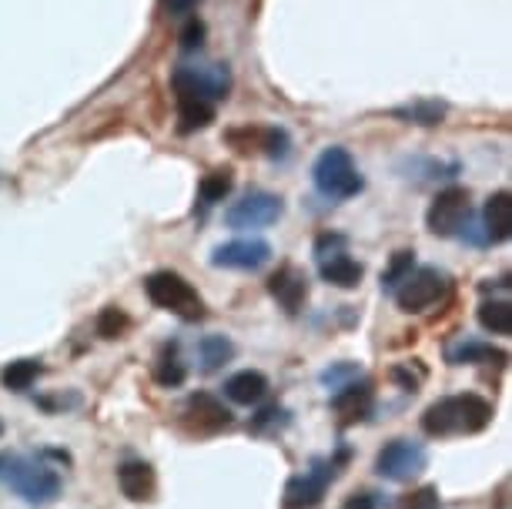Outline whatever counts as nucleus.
Listing matches in <instances>:
<instances>
[{
	"label": "nucleus",
	"mask_w": 512,
	"mask_h": 509,
	"mask_svg": "<svg viewBox=\"0 0 512 509\" xmlns=\"http://www.w3.org/2000/svg\"><path fill=\"white\" fill-rule=\"evenodd\" d=\"M479 325L492 335H512V305L506 299H489L479 305Z\"/></svg>",
	"instance_id": "24"
},
{
	"label": "nucleus",
	"mask_w": 512,
	"mask_h": 509,
	"mask_svg": "<svg viewBox=\"0 0 512 509\" xmlns=\"http://www.w3.org/2000/svg\"><path fill=\"white\" fill-rule=\"evenodd\" d=\"M285 215V201L272 195V191H248L245 198L235 201L225 211V225L248 232V228H268Z\"/></svg>",
	"instance_id": "10"
},
{
	"label": "nucleus",
	"mask_w": 512,
	"mask_h": 509,
	"mask_svg": "<svg viewBox=\"0 0 512 509\" xmlns=\"http://www.w3.org/2000/svg\"><path fill=\"white\" fill-rule=\"evenodd\" d=\"M399 118H409L415 124H439L446 118V108H442L439 101H415L412 108H402Z\"/></svg>",
	"instance_id": "30"
},
{
	"label": "nucleus",
	"mask_w": 512,
	"mask_h": 509,
	"mask_svg": "<svg viewBox=\"0 0 512 509\" xmlns=\"http://www.w3.org/2000/svg\"><path fill=\"white\" fill-rule=\"evenodd\" d=\"M288 426V412L278 406H268L251 419V432H268V429H282Z\"/></svg>",
	"instance_id": "32"
},
{
	"label": "nucleus",
	"mask_w": 512,
	"mask_h": 509,
	"mask_svg": "<svg viewBox=\"0 0 512 509\" xmlns=\"http://www.w3.org/2000/svg\"><path fill=\"white\" fill-rule=\"evenodd\" d=\"M402 509H442L436 486H419L409 496H402Z\"/></svg>",
	"instance_id": "31"
},
{
	"label": "nucleus",
	"mask_w": 512,
	"mask_h": 509,
	"mask_svg": "<svg viewBox=\"0 0 512 509\" xmlns=\"http://www.w3.org/2000/svg\"><path fill=\"white\" fill-rule=\"evenodd\" d=\"M128 325H131V319L118 309V305H108V309L98 315V335H101V339H121V335L128 332Z\"/></svg>",
	"instance_id": "28"
},
{
	"label": "nucleus",
	"mask_w": 512,
	"mask_h": 509,
	"mask_svg": "<svg viewBox=\"0 0 512 509\" xmlns=\"http://www.w3.org/2000/svg\"><path fill=\"white\" fill-rule=\"evenodd\" d=\"M195 4H198V0H168L171 11H191Z\"/></svg>",
	"instance_id": "35"
},
{
	"label": "nucleus",
	"mask_w": 512,
	"mask_h": 509,
	"mask_svg": "<svg viewBox=\"0 0 512 509\" xmlns=\"http://www.w3.org/2000/svg\"><path fill=\"white\" fill-rule=\"evenodd\" d=\"M349 463V453H338L332 459H315L312 469H305L302 476H292L285 486V506L288 509H315L322 506V499L328 493V483H335L338 469Z\"/></svg>",
	"instance_id": "5"
},
{
	"label": "nucleus",
	"mask_w": 512,
	"mask_h": 509,
	"mask_svg": "<svg viewBox=\"0 0 512 509\" xmlns=\"http://www.w3.org/2000/svg\"><path fill=\"white\" fill-rule=\"evenodd\" d=\"M198 359H201V369L205 372H218L221 366H228L235 359V342L228 335H205L198 342Z\"/></svg>",
	"instance_id": "21"
},
{
	"label": "nucleus",
	"mask_w": 512,
	"mask_h": 509,
	"mask_svg": "<svg viewBox=\"0 0 512 509\" xmlns=\"http://www.w3.org/2000/svg\"><path fill=\"white\" fill-rule=\"evenodd\" d=\"M215 121V104L201 98H178V131L195 134Z\"/></svg>",
	"instance_id": "20"
},
{
	"label": "nucleus",
	"mask_w": 512,
	"mask_h": 509,
	"mask_svg": "<svg viewBox=\"0 0 512 509\" xmlns=\"http://www.w3.org/2000/svg\"><path fill=\"white\" fill-rule=\"evenodd\" d=\"M231 188H235V171H231V168L208 171V175L201 178V185H198L201 208H215L218 201H225L231 195Z\"/></svg>",
	"instance_id": "22"
},
{
	"label": "nucleus",
	"mask_w": 512,
	"mask_h": 509,
	"mask_svg": "<svg viewBox=\"0 0 512 509\" xmlns=\"http://www.w3.org/2000/svg\"><path fill=\"white\" fill-rule=\"evenodd\" d=\"M512 235V195L509 191H496L489 195L486 208H482V242L499 245L509 242Z\"/></svg>",
	"instance_id": "15"
},
{
	"label": "nucleus",
	"mask_w": 512,
	"mask_h": 509,
	"mask_svg": "<svg viewBox=\"0 0 512 509\" xmlns=\"http://www.w3.org/2000/svg\"><path fill=\"white\" fill-rule=\"evenodd\" d=\"M228 144L241 155H268V158H285L292 141L282 128H231L228 134Z\"/></svg>",
	"instance_id": "12"
},
{
	"label": "nucleus",
	"mask_w": 512,
	"mask_h": 509,
	"mask_svg": "<svg viewBox=\"0 0 512 509\" xmlns=\"http://www.w3.org/2000/svg\"><path fill=\"white\" fill-rule=\"evenodd\" d=\"M506 362V352H499V349H492V345H482V342H462L459 349H452L449 352V362L452 366H472V362Z\"/></svg>",
	"instance_id": "25"
},
{
	"label": "nucleus",
	"mask_w": 512,
	"mask_h": 509,
	"mask_svg": "<svg viewBox=\"0 0 512 509\" xmlns=\"http://www.w3.org/2000/svg\"><path fill=\"white\" fill-rule=\"evenodd\" d=\"M425 466H429V453L415 439H392L375 456V473L389 483H412Z\"/></svg>",
	"instance_id": "8"
},
{
	"label": "nucleus",
	"mask_w": 512,
	"mask_h": 509,
	"mask_svg": "<svg viewBox=\"0 0 512 509\" xmlns=\"http://www.w3.org/2000/svg\"><path fill=\"white\" fill-rule=\"evenodd\" d=\"M188 376V369L181 366V359H178V349L175 345H168V349L161 352V359H158V366H154V379L161 382V386H181Z\"/></svg>",
	"instance_id": "26"
},
{
	"label": "nucleus",
	"mask_w": 512,
	"mask_h": 509,
	"mask_svg": "<svg viewBox=\"0 0 512 509\" xmlns=\"http://www.w3.org/2000/svg\"><path fill=\"white\" fill-rule=\"evenodd\" d=\"M144 292H148V299L158 305V309L178 315V319H185V322L205 319V302H201L198 288L191 285L185 275L154 272L144 278Z\"/></svg>",
	"instance_id": "4"
},
{
	"label": "nucleus",
	"mask_w": 512,
	"mask_h": 509,
	"mask_svg": "<svg viewBox=\"0 0 512 509\" xmlns=\"http://www.w3.org/2000/svg\"><path fill=\"white\" fill-rule=\"evenodd\" d=\"M268 262H272V245L265 238H235L211 252V265L235 268V272H258Z\"/></svg>",
	"instance_id": "11"
},
{
	"label": "nucleus",
	"mask_w": 512,
	"mask_h": 509,
	"mask_svg": "<svg viewBox=\"0 0 512 509\" xmlns=\"http://www.w3.org/2000/svg\"><path fill=\"white\" fill-rule=\"evenodd\" d=\"M268 292H272V299L282 305L288 315H298L302 305L308 302V275L298 272L295 265H282L268 278Z\"/></svg>",
	"instance_id": "14"
},
{
	"label": "nucleus",
	"mask_w": 512,
	"mask_h": 509,
	"mask_svg": "<svg viewBox=\"0 0 512 509\" xmlns=\"http://www.w3.org/2000/svg\"><path fill=\"white\" fill-rule=\"evenodd\" d=\"M41 372H44V366L37 359H17L11 366H4L0 382H4V389H11V392H27L37 379H41Z\"/></svg>",
	"instance_id": "23"
},
{
	"label": "nucleus",
	"mask_w": 512,
	"mask_h": 509,
	"mask_svg": "<svg viewBox=\"0 0 512 509\" xmlns=\"http://www.w3.org/2000/svg\"><path fill=\"white\" fill-rule=\"evenodd\" d=\"M318 275H322V282L335 285V288H355L362 282L365 268H362V262H355L349 255V248H342V252H335L318 262Z\"/></svg>",
	"instance_id": "18"
},
{
	"label": "nucleus",
	"mask_w": 512,
	"mask_h": 509,
	"mask_svg": "<svg viewBox=\"0 0 512 509\" xmlns=\"http://www.w3.org/2000/svg\"><path fill=\"white\" fill-rule=\"evenodd\" d=\"M446 295H449V275L432 265L412 268V275L395 288V302H399V309L409 315L429 312L432 305L442 302Z\"/></svg>",
	"instance_id": "6"
},
{
	"label": "nucleus",
	"mask_w": 512,
	"mask_h": 509,
	"mask_svg": "<svg viewBox=\"0 0 512 509\" xmlns=\"http://www.w3.org/2000/svg\"><path fill=\"white\" fill-rule=\"evenodd\" d=\"M355 379H362V369L355 366V362H338V366L332 369H325L322 372V386H328V392H338V389H345L349 382Z\"/></svg>",
	"instance_id": "29"
},
{
	"label": "nucleus",
	"mask_w": 512,
	"mask_h": 509,
	"mask_svg": "<svg viewBox=\"0 0 512 509\" xmlns=\"http://www.w3.org/2000/svg\"><path fill=\"white\" fill-rule=\"evenodd\" d=\"M0 483L31 506H47L61 496V476L41 459L14 453V449H0Z\"/></svg>",
	"instance_id": "2"
},
{
	"label": "nucleus",
	"mask_w": 512,
	"mask_h": 509,
	"mask_svg": "<svg viewBox=\"0 0 512 509\" xmlns=\"http://www.w3.org/2000/svg\"><path fill=\"white\" fill-rule=\"evenodd\" d=\"M201 41H205V24H201L198 17H191L185 24V31H181V47H185V51H198Z\"/></svg>",
	"instance_id": "33"
},
{
	"label": "nucleus",
	"mask_w": 512,
	"mask_h": 509,
	"mask_svg": "<svg viewBox=\"0 0 512 509\" xmlns=\"http://www.w3.org/2000/svg\"><path fill=\"white\" fill-rule=\"evenodd\" d=\"M265 392H268V376L258 369L235 372L231 379H225V396L235 406H255V402L265 399Z\"/></svg>",
	"instance_id": "19"
},
{
	"label": "nucleus",
	"mask_w": 512,
	"mask_h": 509,
	"mask_svg": "<svg viewBox=\"0 0 512 509\" xmlns=\"http://www.w3.org/2000/svg\"><path fill=\"white\" fill-rule=\"evenodd\" d=\"M118 486L131 503H148V499L154 496L158 479H154V469L148 463H141V459H128V463L118 466Z\"/></svg>",
	"instance_id": "16"
},
{
	"label": "nucleus",
	"mask_w": 512,
	"mask_h": 509,
	"mask_svg": "<svg viewBox=\"0 0 512 509\" xmlns=\"http://www.w3.org/2000/svg\"><path fill=\"white\" fill-rule=\"evenodd\" d=\"M412 268H415V252H409V248L395 252L392 262L385 265V272H382V288H385V292H395V288H399L405 278L412 275Z\"/></svg>",
	"instance_id": "27"
},
{
	"label": "nucleus",
	"mask_w": 512,
	"mask_h": 509,
	"mask_svg": "<svg viewBox=\"0 0 512 509\" xmlns=\"http://www.w3.org/2000/svg\"><path fill=\"white\" fill-rule=\"evenodd\" d=\"M492 422V402L476 396V392H462V396H446L439 402H432L422 412V429L425 436H472L482 432Z\"/></svg>",
	"instance_id": "1"
},
{
	"label": "nucleus",
	"mask_w": 512,
	"mask_h": 509,
	"mask_svg": "<svg viewBox=\"0 0 512 509\" xmlns=\"http://www.w3.org/2000/svg\"><path fill=\"white\" fill-rule=\"evenodd\" d=\"M332 406L345 426H349V422H359L369 416V409H372V386L362 379H355L345 389L332 392Z\"/></svg>",
	"instance_id": "17"
},
{
	"label": "nucleus",
	"mask_w": 512,
	"mask_h": 509,
	"mask_svg": "<svg viewBox=\"0 0 512 509\" xmlns=\"http://www.w3.org/2000/svg\"><path fill=\"white\" fill-rule=\"evenodd\" d=\"M312 181H315L318 195L328 201H349L365 188V178L359 175V168H355L352 155L345 148H338V144H332V148H325L322 155H318L312 168Z\"/></svg>",
	"instance_id": "3"
},
{
	"label": "nucleus",
	"mask_w": 512,
	"mask_h": 509,
	"mask_svg": "<svg viewBox=\"0 0 512 509\" xmlns=\"http://www.w3.org/2000/svg\"><path fill=\"white\" fill-rule=\"evenodd\" d=\"M175 98H201V101H221L228 98V88H231V74L225 64H211V67H191V64H181L175 71Z\"/></svg>",
	"instance_id": "9"
},
{
	"label": "nucleus",
	"mask_w": 512,
	"mask_h": 509,
	"mask_svg": "<svg viewBox=\"0 0 512 509\" xmlns=\"http://www.w3.org/2000/svg\"><path fill=\"white\" fill-rule=\"evenodd\" d=\"M342 509H379V499H375V493H352Z\"/></svg>",
	"instance_id": "34"
},
{
	"label": "nucleus",
	"mask_w": 512,
	"mask_h": 509,
	"mask_svg": "<svg viewBox=\"0 0 512 509\" xmlns=\"http://www.w3.org/2000/svg\"><path fill=\"white\" fill-rule=\"evenodd\" d=\"M469 218H472V198H469V191L459 185L439 191V195L432 198L429 211H425V225L439 238L462 235L469 228Z\"/></svg>",
	"instance_id": "7"
},
{
	"label": "nucleus",
	"mask_w": 512,
	"mask_h": 509,
	"mask_svg": "<svg viewBox=\"0 0 512 509\" xmlns=\"http://www.w3.org/2000/svg\"><path fill=\"white\" fill-rule=\"evenodd\" d=\"M185 426L191 432H201V436H211V432L231 426V412L211 392H195L185 402Z\"/></svg>",
	"instance_id": "13"
}]
</instances>
